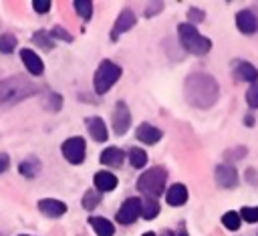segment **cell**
Here are the masks:
<instances>
[{"label": "cell", "instance_id": "18", "mask_svg": "<svg viewBox=\"0 0 258 236\" xmlns=\"http://www.w3.org/2000/svg\"><path fill=\"white\" fill-rule=\"evenodd\" d=\"M89 224L93 226V230L97 232V236H113V232H115L113 224L107 218H101V216H91L89 218Z\"/></svg>", "mask_w": 258, "mask_h": 236}, {"label": "cell", "instance_id": "17", "mask_svg": "<svg viewBox=\"0 0 258 236\" xmlns=\"http://www.w3.org/2000/svg\"><path fill=\"white\" fill-rule=\"evenodd\" d=\"M95 188L99 192H111L117 188V178L111 171H97L95 173Z\"/></svg>", "mask_w": 258, "mask_h": 236}, {"label": "cell", "instance_id": "28", "mask_svg": "<svg viewBox=\"0 0 258 236\" xmlns=\"http://www.w3.org/2000/svg\"><path fill=\"white\" fill-rule=\"evenodd\" d=\"M222 224L228 230H238V226H240V214L238 212H226L222 216Z\"/></svg>", "mask_w": 258, "mask_h": 236}, {"label": "cell", "instance_id": "22", "mask_svg": "<svg viewBox=\"0 0 258 236\" xmlns=\"http://www.w3.org/2000/svg\"><path fill=\"white\" fill-rule=\"evenodd\" d=\"M129 159H131V165L133 167H143L147 163V153L141 147H133L129 151Z\"/></svg>", "mask_w": 258, "mask_h": 236}, {"label": "cell", "instance_id": "27", "mask_svg": "<svg viewBox=\"0 0 258 236\" xmlns=\"http://www.w3.org/2000/svg\"><path fill=\"white\" fill-rule=\"evenodd\" d=\"M99 202H101V196H99V192H95V190H89V192L83 196V208H85V210L97 208Z\"/></svg>", "mask_w": 258, "mask_h": 236}, {"label": "cell", "instance_id": "12", "mask_svg": "<svg viewBox=\"0 0 258 236\" xmlns=\"http://www.w3.org/2000/svg\"><path fill=\"white\" fill-rule=\"evenodd\" d=\"M38 210L48 216V218H60L64 212H67V204L60 202V200H52V198H46V200H40L38 202Z\"/></svg>", "mask_w": 258, "mask_h": 236}, {"label": "cell", "instance_id": "15", "mask_svg": "<svg viewBox=\"0 0 258 236\" xmlns=\"http://www.w3.org/2000/svg\"><path fill=\"white\" fill-rule=\"evenodd\" d=\"M165 200H167L169 206H181V204H185V200H187V188L183 184H173L167 190Z\"/></svg>", "mask_w": 258, "mask_h": 236}, {"label": "cell", "instance_id": "7", "mask_svg": "<svg viewBox=\"0 0 258 236\" xmlns=\"http://www.w3.org/2000/svg\"><path fill=\"white\" fill-rule=\"evenodd\" d=\"M141 216V200L139 198H129L121 204L117 212V222L119 224H131Z\"/></svg>", "mask_w": 258, "mask_h": 236}, {"label": "cell", "instance_id": "38", "mask_svg": "<svg viewBox=\"0 0 258 236\" xmlns=\"http://www.w3.org/2000/svg\"><path fill=\"white\" fill-rule=\"evenodd\" d=\"M163 236H173V234H171V232H165V234H163Z\"/></svg>", "mask_w": 258, "mask_h": 236}, {"label": "cell", "instance_id": "37", "mask_svg": "<svg viewBox=\"0 0 258 236\" xmlns=\"http://www.w3.org/2000/svg\"><path fill=\"white\" fill-rule=\"evenodd\" d=\"M143 236H155V234H153V232H145Z\"/></svg>", "mask_w": 258, "mask_h": 236}, {"label": "cell", "instance_id": "31", "mask_svg": "<svg viewBox=\"0 0 258 236\" xmlns=\"http://www.w3.org/2000/svg\"><path fill=\"white\" fill-rule=\"evenodd\" d=\"M50 36H54V38H62V40H67V42L73 40V36H71L64 28H60V26H54V28L50 30Z\"/></svg>", "mask_w": 258, "mask_h": 236}, {"label": "cell", "instance_id": "5", "mask_svg": "<svg viewBox=\"0 0 258 236\" xmlns=\"http://www.w3.org/2000/svg\"><path fill=\"white\" fill-rule=\"evenodd\" d=\"M119 77H121V67L119 65H115L113 61H101V65L97 67L95 77H93V87L99 95H103L117 83Z\"/></svg>", "mask_w": 258, "mask_h": 236}, {"label": "cell", "instance_id": "13", "mask_svg": "<svg viewBox=\"0 0 258 236\" xmlns=\"http://www.w3.org/2000/svg\"><path fill=\"white\" fill-rule=\"evenodd\" d=\"M236 26H238L244 34H252V32H256V28H258V20H256V16H254L250 10H240V12L236 14Z\"/></svg>", "mask_w": 258, "mask_h": 236}, {"label": "cell", "instance_id": "10", "mask_svg": "<svg viewBox=\"0 0 258 236\" xmlns=\"http://www.w3.org/2000/svg\"><path fill=\"white\" fill-rule=\"evenodd\" d=\"M133 24H135V14H133V10L123 8V10H121V14H119V16H117V20H115L113 30H111V40H117V38H119V34H121V32H125V30H129Z\"/></svg>", "mask_w": 258, "mask_h": 236}, {"label": "cell", "instance_id": "25", "mask_svg": "<svg viewBox=\"0 0 258 236\" xmlns=\"http://www.w3.org/2000/svg\"><path fill=\"white\" fill-rule=\"evenodd\" d=\"M16 48V36L14 34H0V52L8 54Z\"/></svg>", "mask_w": 258, "mask_h": 236}, {"label": "cell", "instance_id": "14", "mask_svg": "<svg viewBox=\"0 0 258 236\" xmlns=\"http://www.w3.org/2000/svg\"><path fill=\"white\" fill-rule=\"evenodd\" d=\"M137 139L139 141H143V143H157L159 139H161V129H157V127H153V125H149V123H141L139 127H137Z\"/></svg>", "mask_w": 258, "mask_h": 236}, {"label": "cell", "instance_id": "16", "mask_svg": "<svg viewBox=\"0 0 258 236\" xmlns=\"http://www.w3.org/2000/svg\"><path fill=\"white\" fill-rule=\"evenodd\" d=\"M87 129H89V133H91V137H93L95 141H105V139L109 137L107 127H105V123H103L101 117H91V119H87Z\"/></svg>", "mask_w": 258, "mask_h": 236}, {"label": "cell", "instance_id": "6", "mask_svg": "<svg viewBox=\"0 0 258 236\" xmlns=\"http://www.w3.org/2000/svg\"><path fill=\"white\" fill-rule=\"evenodd\" d=\"M62 155L71 161V163H81L85 159V139L83 137H69L62 143Z\"/></svg>", "mask_w": 258, "mask_h": 236}, {"label": "cell", "instance_id": "32", "mask_svg": "<svg viewBox=\"0 0 258 236\" xmlns=\"http://www.w3.org/2000/svg\"><path fill=\"white\" fill-rule=\"evenodd\" d=\"M32 8L42 14V12H48V10H50V2H48V0H34V2H32Z\"/></svg>", "mask_w": 258, "mask_h": 236}, {"label": "cell", "instance_id": "4", "mask_svg": "<svg viewBox=\"0 0 258 236\" xmlns=\"http://www.w3.org/2000/svg\"><path fill=\"white\" fill-rule=\"evenodd\" d=\"M165 180H167V171L163 167H151L147 169L143 175H139L137 180V190L141 194H145L147 198H155L163 192L165 188Z\"/></svg>", "mask_w": 258, "mask_h": 236}, {"label": "cell", "instance_id": "24", "mask_svg": "<svg viewBox=\"0 0 258 236\" xmlns=\"http://www.w3.org/2000/svg\"><path fill=\"white\" fill-rule=\"evenodd\" d=\"M75 10L81 14V18L89 20L91 14H93V2H89V0H75Z\"/></svg>", "mask_w": 258, "mask_h": 236}, {"label": "cell", "instance_id": "29", "mask_svg": "<svg viewBox=\"0 0 258 236\" xmlns=\"http://www.w3.org/2000/svg\"><path fill=\"white\" fill-rule=\"evenodd\" d=\"M242 218L246 222H258V206H244L242 208Z\"/></svg>", "mask_w": 258, "mask_h": 236}, {"label": "cell", "instance_id": "23", "mask_svg": "<svg viewBox=\"0 0 258 236\" xmlns=\"http://www.w3.org/2000/svg\"><path fill=\"white\" fill-rule=\"evenodd\" d=\"M18 169H20V173H22L24 178H30V180H32V178L36 175V171H38V161H36V159H24Z\"/></svg>", "mask_w": 258, "mask_h": 236}, {"label": "cell", "instance_id": "30", "mask_svg": "<svg viewBox=\"0 0 258 236\" xmlns=\"http://www.w3.org/2000/svg\"><path fill=\"white\" fill-rule=\"evenodd\" d=\"M246 101H248L250 107L258 109V85H252V87L248 89V93H246Z\"/></svg>", "mask_w": 258, "mask_h": 236}, {"label": "cell", "instance_id": "11", "mask_svg": "<svg viewBox=\"0 0 258 236\" xmlns=\"http://www.w3.org/2000/svg\"><path fill=\"white\" fill-rule=\"evenodd\" d=\"M20 58H22V63H24V67H26V71H28L30 75H42L44 65H42L40 56H38L34 50L22 48V50H20Z\"/></svg>", "mask_w": 258, "mask_h": 236}, {"label": "cell", "instance_id": "39", "mask_svg": "<svg viewBox=\"0 0 258 236\" xmlns=\"http://www.w3.org/2000/svg\"><path fill=\"white\" fill-rule=\"evenodd\" d=\"M20 236H28V234H20Z\"/></svg>", "mask_w": 258, "mask_h": 236}, {"label": "cell", "instance_id": "36", "mask_svg": "<svg viewBox=\"0 0 258 236\" xmlns=\"http://www.w3.org/2000/svg\"><path fill=\"white\" fill-rule=\"evenodd\" d=\"M8 165H10V157H8L6 153H0V173H2V171H6V169H8Z\"/></svg>", "mask_w": 258, "mask_h": 236}, {"label": "cell", "instance_id": "20", "mask_svg": "<svg viewBox=\"0 0 258 236\" xmlns=\"http://www.w3.org/2000/svg\"><path fill=\"white\" fill-rule=\"evenodd\" d=\"M236 75H238L240 79L248 81V83H256V81H258V71H256V67L250 65V63H246V61H244V63H238Z\"/></svg>", "mask_w": 258, "mask_h": 236}, {"label": "cell", "instance_id": "35", "mask_svg": "<svg viewBox=\"0 0 258 236\" xmlns=\"http://www.w3.org/2000/svg\"><path fill=\"white\" fill-rule=\"evenodd\" d=\"M161 8H163V4H161V2H153L149 8H145V16H153V14H155L157 10H161Z\"/></svg>", "mask_w": 258, "mask_h": 236}, {"label": "cell", "instance_id": "19", "mask_svg": "<svg viewBox=\"0 0 258 236\" xmlns=\"http://www.w3.org/2000/svg\"><path fill=\"white\" fill-rule=\"evenodd\" d=\"M123 151L119 147H107L103 153H101V163L105 165H113V167H119L123 163Z\"/></svg>", "mask_w": 258, "mask_h": 236}, {"label": "cell", "instance_id": "34", "mask_svg": "<svg viewBox=\"0 0 258 236\" xmlns=\"http://www.w3.org/2000/svg\"><path fill=\"white\" fill-rule=\"evenodd\" d=\"M50 105H48V109H52V111H56V109H60V103H62V99H60V95H56V93H52L50 97Z\"/></svg>", "mask_w": 258, "mask_h": 236}, {"label": "cell", "instance_id": "2", "mask_svg": "<svg viewBox=\"0 0 258 236\" xmlns=\"http://www.w3.org/2000/svg\"><path fill=\"white\" fill-rule=\"evenodd\" d=\"M34 93H38V87L32 81H28L20 75L2 79L0 81V107L18 103V101H22V99H26Z\"/></svg>", "mask_w": 258, "mask_h": 236}, {"label": "cell", "instance_id": "3", "mask_svg": "<svg viewBox=\"0 0 258 236\" xmlns=\"http://www.w3.org/2000/svg\"><path fill=\"white\" fill-rule=\"evenodd\" d=\"M177 34H179V40H181L183 48H185L187 52H191V54L202 56V54L210 52V48H212V40L206 38V36H202V34L196 30V26L189 24V22L179 24V26H177Z\"/></svg>", "mask_w": 258, "mask_h": 236}, {"label": "cell", "instance_id": "26", "mask_svg": "<svg viewBox=\"0 0 258 236\" xmlns=\"http://www.w3.org/2000/svg\"><path fill=\"white\" fill-rule=\"evenodd\" d=\"M52 36L48 34V32H44V30H38V32H34V36H32V40L38 44V46H42L44 50H50L52 48V40H50Z\"/></svg>", "mask_w": 258, "mask_h": 236}, {"label": "cell", "instance_id": "9", "mask_svg": "<svg viewBox=\"0 0 258 236\" xmlns=\"http://www.w3.org/2000/svg\"><path fill=\"white\" fill-rule=\"evenodd\" d=\"M216 182L222 188H234L238 184V171L230 163H220L216 167Z\"/></svg>", "mask_w": 258, "mask_h": 236}, {"label": "cell", "instance_id": "8", "mask_svg": "<svg viewBox=\"0 0 258 236\" xmlns=\"http://www.w3.org/2000/svg\"><path fill=\"white\" fill-rule=\"evenodd\" d=\"M111 119H113V131H115L117 135H123V133L129 129V123H131L129 107H127L123 101H119V103L115 105V109H113Z\"/></svg>", "mask_w": 258, "mask_h": 236}, {"label": "cell", "instance_id": "1", "mask_svg": "<svg viewBox=\"0 0 258 236\" xmlns=\"http://www.w3.org/2000/svg\"><path fill=\"white\" fill-rule=\"evenodd\" d=\"M185 99L196 107H210L218 99V83L206 73H194L185 79Z\"/></svg>", "mask_w": 258, "mask_h": 236}, {"label": "cell", "instance_id": "33", "mask_svg": "<svg viewBox=\"0 0 258 236\" xmlns=\"http://www.w3.org/2000/svg\"><path fill=\"white\" fill-rule=\"evenodd\" d=\"M187 16H189V20H194V22H202V20H204V12H202L200 8H189Z\"/></svg>", "mask_w": 258, "mask_h": 236}, {"label": "cell", "instance_id": "21", "mask_svg": "<svg viewBox=\"0 0 258 236\" xmlns=\"http://www.w3.org/2000/svg\"><path fill=\"white\" fill-rule=\"evenodd\" d=\"M157 212H159V204H157L155 198H145V200H141V216H143L145 220H153V218L157 216Z\"/></svg>", "mask_w": 258, "mask_h": 236}]
</instances>
